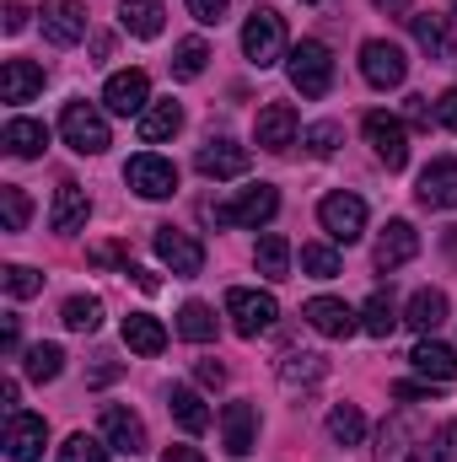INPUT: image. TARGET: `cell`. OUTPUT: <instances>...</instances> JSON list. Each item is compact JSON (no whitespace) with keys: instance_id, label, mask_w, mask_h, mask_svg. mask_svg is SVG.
<instances>
[{"instance_id":"6da1fadb","label":"cell","mask_w":457,"mask_h":462,"mask_svg":"<svg viewBox=\"0 0 457 462\" xmlns=\"http://www.w3.org/2000/svg\"><path fill=\"white\" fill-rule=\"evenodd\" d=\"M242 54H247V65H258V70L280 65V60L291 54V49H285V16L269 11V5H258V11L242 22Z\"/></svg>"},{"instance_id":"7a4b0ae2","label":"cell","mask_w":457,"mask_h":462,"mask_svg":"<svg viewBox=\"0 0 457 462\" xmlns=\"http://www.w3.org/2000/svg\"><path fill=\"white\" fill-rule=\"evenodd\" d=\"M285 70H291V87L302 97H329L334 87V54L318 43V38H302L291 54H285Z\"/></svg>"},{"instance_id":"3957f363","label":"cell","mask_w":457,"mask_h":462,"mask_svg":"<svg viewBox=\"0 0 457 462\" xmlns=\"http://www.w3.org/2000/svg\"><path fill=\"white\" fill-rule=\"evenodd\" d=\"M60 134H65V145H70L76 156H103V151L114 145L108 118L98 114L92 103H65V114H60Z\"/></svg>"},{"instance_id":"277c9868","label":"cell","mask_w":457,"mask_h":462,"mask_svg":"<svg viewBox=\"0 0 457 462\" xmlns=\"http://www.w3.org/2000/svg\"><path fill=\"white\" fill-rule=\"evenodd\" d=\"M360 129H366V140H371V151H377V162L387 167V172H404L409 167V124L393 114H366L360 118Z\"/></svg>"},{"instance_id":"5b68a950","label":"cell","mask_w":457,"mask_h":462,"mask_svg":"<svg viewBox=\"0 0 457 462\" xmlns=\"http://www.w3.org/2000/svg\"><path fill=\"white\" fill-rule=\"evenodd\" d=\"M227 318L231 328L242 334V339H258V334H269L275 328V318H280V301L269 296V291H227Z\"/></svg>"},{"instance_id":"8992f818","label":"cell","mask_w":457,"mask_h":462,"mask_svg":"<svg viewBox=\"0 0 457 462\" xmlns=\"http://www.w3.org/2000/svg\"><path fill=\"white\" fill-rule=\"evenodd\" d=\"M280 216V194L269 189V183H258V189H242L237 199L227 205H216V226H269Z\"/></svg>"},{"instance_id":"52a82bcc","label":"cell","mask_w":457,"mask_h":462,"mask_svg":"<svg viewBox=\"0 0 457 462\" xmlns=\"http://www.w3.org/2000/svg\"><path fill=\"white\" fill-rule=\"evenodd\" d=\"M124 183H129L140 199H173V189H178V167H173L167 156H156V151H140V156H129Z\"/></svg>"},{"instance_id":"ba28073f","label":"cell","mask_w":457,"mask_h":462,"mask_svg":"<svg viewBox=\"0 0 457 462\" xmlns=\"http://www.w3.org/2000/svg\"><path fill=\"white\" fill-rule=\"evenodd\" d=\"M360 76H366L377 92H393V87H404L409 60H404V49H398V43L371 38V43H360Z\"/></svg>"},{"instance_id":"9c48e42d","label":"cell","mask_w":457,"mask_h":462,"mask_svg":"<svg viewBox=\"0 0 457 462\" xmlns=\"http://www.w3.org/2000/svg\"><path fill=\"white\" fill-rule=\"evenodd\" d=\"M318 226L329 231L334 242H360L366 236V199L360 194H329L318 205Z\"/></svg>"},{"instance_id":"30bf717a","label":"cell","mask_w":457,"mask_h":462,"mask_svg":"<svg viewBox=\"0 0 457 462\" xmlns=\"http://www.w3.org/2000/svg\"><path fill=\"white\" fill-rule=\"evenodd\" d=\"M156 258H162L178 280H194V274L205 269V247L178 226H156Z\"/></svg>"},{"instance_id":"8fae6325","label":"cell","mask_w":457,"mask_h":462,"mask_svg":"<svg viewBox=\"0 0 457 462\" xmlns=\"http://www.w3.org/2000/svg\"><path fill=\"white\" fill-rule=\"evenodd\" d=\"M43 38L54 43V49H70V43H81L87 38V11H81V0H43Z\"/></svg>"},{"instance_id":"7c38bea8","label":"cell","mask_w":457,"mask_h":462,"mask_svg":"<svg viewBox=\"0 0 457 462\" xmlns=\"http://www.w3.org/2000/svg\"><path fill=\"white\" fill-rule=\"evenodd\" d=\"M103 103H108V114H118V118L145 114V108H151V81H145V70H118V76H108Z\"/></svg>"},{"instance_id":"4fadbf2b","label":"cell","mask_w":457,"mask_h":462,"mask_svg":"<svg viewBox=\"0 0 457 462\" xmlns=\"http://www.w3.org/2000/svg\"><path fill=\"white\" fill-rule=\"evenodd\" d=\"M43 447H49V425L38 420V414H11L5 420V457L11 462H38L43 457Z\"/></svg>"},{"instance_id":"5bb4252c","label":"cell","mask_w":457,"mask_h":462,"mask_svg":"<svg viewBox=\"0 0 457 462\" xmlns=\"http://www.w3.org/2000/svg\"><path fill=\"white\" fill-rule=\"evenodd\" d=\"M247 162H253V156H247V145H237V140H227V134H221V140H205V145H200V156H194V167H200L205 178H216V183L242 178V172H247Z\"/></svg>"},{"instance_id":"9a60e30c","label":"cell","mask_w":457,"mask_h":462,"mask_svg":"<svg viewBox=\"0 0 457 462\" xmlns=\"http://www.w3.org/2000/svg\"><path fill=\"white\" fill-rule=\"evenodd\" d=\"M302 318H307L323 339H350V334L360 328V312H355V307H344L340 296H312V301L302 307Z\"/></svg>"},{"instance_id":"2e32d148","label":"cell","mask_w":457,"mask_h":462,"mask_svg":"<svg viewBox=\"0 0 457 462\" xmlns=\"http://www.w3.org/2000/svg\"><path fill=\"white\" fill-rule=\"evenodd\" d=\"M415 194H420L425 210H457V162L452 156H436V162L420 172Z\"/></svg>"},{"instance_id":"e0dca14e","label":"cell","mask_w":457,"mask_h":462,"mask_svg":"<svg viewBox=\"0 0 457 462\" xmlns=\"http://www.w3.org/2000/svg\"><path fill=\"white\" fill-rule=\"evenodd\" d=\"M103 441L114 447L118 457H140V452H145V425H140V414L108 403V409H103Z\"/></svg>"},{"instance_id":"ac0fdd59","label":"cell","mask_w":457,"mask_h":462,"mask_svg":"<svg viewBox=\"0 0 457 462\" xmlns=\"http://www.w3.org/2000/svg\"><path fill=\"white\" fill-rule=\"evenodd\" d=\"M221 441H227L231 457H247L253 452V441H258V409L247 398H237V403L221 409Z\"/></svg>"},{"instance_id":"d6986e66","label":"cell","mask_w":457,"mask_h":462,"mask_svg":"<svg viewBox=\"0 0 457 462\" xmlns=\"http://www.w3.org/2000/svg\"><path fill=\"white\" fill-rule=\"evenodd\" d=\"M253 134H258V145L275 151V156L291 151V145H296V108H291V103H269V108H258Z\"/></svg>"},{"instance_id":"ffe728a7","label":"cell","mask_w":457,"mask_h":462,"mask_svg":"<svg viewBox=\"0 0 457 462\" xmlns=\"http://www.w3.org/2000/svg\"><path fill=\"white\" fill-rule=\"evenodd\" d=\"M415 253H420V231L409 226V221H387V231L377 236V269L393 274V269H404Z\"/></svg>"},{"instance_id":"44dd1931","label":"cell","mask_w":457,"mask_h":462,"mask_svg":"<svg viewBox=\"0 0 457 462\" xmlns=\"http://www.w3.org/2000/svg\"><path fill=\"white\" fill-rule=\"evenodd\" d=\"M87 216H92V199H87V189H81V183H60V194H54V210H49V226L60 231V236H76V231L87 226Z\"/></svg>"},{"instance_id":"7402d4cb","label":"cell","mask_w":457,"mask_h":462,"mask_svg":"<svg viewBox=\"0 0 457 462\" xmlns=\"http://www.w3.org/2000/svg\"><path fill=\"white\" fill-rule=\"evenodd\" d=\"M43 92V65L33 60H5L0 65V97L5 103H33Z\"/></svg>"},{"instance_id":"603a6c76","label":"cell","mask_w":457,"mask_h":462,"mask_svg":"<svg viewBox=\"0 0 457 462\" xmlns=\"http://www.w3.org/2000/svg\"><path fill=\"white\" fill-rule=\"evenodd\" d=\"M404 22H409L415 43H420L431 60H452V27H447V16H436V11H415V16H404Z\"/></svg>"},{"instance_id":"cb8c5ba5","label":"cell","mask_w":457,"mask_h":462,"mask_svg":"<svg viewBox=\"0 0 457 462\" xmlns=\"http://www.w3.org/2000/svg\"><path fill=\"white\" fill-rule=\"evenodd\" d=\"M409 360H415V371H420L425 382H442V387H452V376H457V349H452V345H436V339H420Z\"/></svg>"},{"instance_id":"d4e9b609","label":"cell","mask_w":457,"mask_h":462,"mask_svg":"<svg viewBox=\"0 0 457 462\" xmlns=\"http://www.w3.org/2000/svg\"><path fill=\"white\" fill-rule=\"evenodd\" d=\"M118 22H124V32H135V38H156L162 22H167V5H162V0H118Z\"/></svg>"},{"instance_id":"484cf974","label":"cell","mask_w":457,"mask_h":462,"mask_svg":"<svg viewBox=\"0 0 457 462\" xmlns=\"http://www.w3.org/2000/svg\"><path fill=\"white\" fill-rule=\"evenodd\" d=\"M0 140H5V151H11V156L33 162V156H43V145H49V129H43L38 118H11Z\"/></svg>"},{"instance_id":"4316f807","label":"cell","mask_w":457,"mask_h":462,"mask_svg":"<svg viewBox=\"0 0 457 462\" xmlns=\"http://www.w3.org/2000/svg\"><path fill=\"white\" fill-rule=\"evenodd\" d=\"M167 414H173L189 436H205V430H210V409L200 403L194 387H173V393H167Z\"/></svg>"},{"instance_id":"83f0119b","label":"cell","mask_w":457,"mask_h":462,"mask_svg":"<svg viewBox=\"0 0 457 462\" xmlns=\"http://www.w3.org/2000/svg\"><path fill=\"white\" fill-rule=\"evenodd\" d=\"M124 345L135 349V355H162L167 349V328L151 312H129L124 318Z\"/></svg>"},{"instance_id":"f1b7e54d","label":"cell","mask_w":457,"mask_h":462,"mask_svg":"<svg viewBox=\"0 0 457 462\" xmlns=\"http://www.w3.org/2000/svg\"><path fill=\"white\" fill-rule=\"evenodd\" d=\"M178 129H183V108H178L173 97H167V103H151V108L140 114V140H145V145H162V140H173Z\"/></svg>"},{"instance_id":"f546056e","label":"cell","mask_w":457,"mask_h":462,"mask_svg":"<svg viewBox=\"0 0 457 462\" xmlns=\"http://www.w3.org/2000/svg\"><path fill=\"white\" fill-rule=\"evenodd\" d=\"M404 323H409L415 334H436V328L447 323V296H442V291H415V301H409Z\"/></svg>"},{"instance_id":"4dcf8cb0","label":"cell","mask_w":457,"mask_h":462,"mask_svg":"<svg viewBox=\"0 0 457 462\" xmlns=\"http://www.w3.org/2000/svg\"><path fill=\"white\" fill-rule=\"evenodd\" d=\"M323 376H329V360L312 355V349H291V355L280 360V382H285V387H312V382H323Z\"/></svg>"},{"instance_id":"1f68e13d","label":"cell","mask_w":457,"mask_h":462,"mask_svg":"<svg viewBox=\"0 0 457 462\" xmlns=\"http://www.w3.org/2000/svg\"><path fill=\"white\" fill-rule=\"evenodd\" d=\"M253 263H258V274H264V280H291V242H285L280 231L258 236V253H253Z\"/></svg>"},{"instance_id":"d6a6232c","label":"cell","mask_w":457,"mask_h":462,"mask_svg":"<svg viewBox=\"0 0 457 462\" xmlns=\"http://www.w3.org/2000/svg\"><path fill=\"white\" fill-rule=\"evenodd\" d=\"M60 323H65L70 334H98V328H103V301H98V296H70V301L60 307Z\"/></svg>"},{"instance_id":"836d02e7","label":"cell","mask_w":457,"mask_h":462,"mask_svg":"<svg viewBox=\"0 0 457 462\" xmlns=\"http://www.w3.org/2000/svg\"><path fill=\"white\" fill-rule=\"evenodd\" d=\"M178 334H183L189 345H210V339H216V312H210L205 301H189V307L178 312Z\"/></svg>"},{"instance_id":"e575fe53","label":"cell","mask_w":457,"mask_h":462,"mask_svg":"<svg viewBox=\"0 0 457 462\" xmlns=\"http://www.w3.org/2000/svg\"><path fill=\"white\" fill-rule=\"evenodd\" d=\"M360 328H366L371 339H387V334L398 328V312H393V296H387V291H377V296L366 301V312H360Z\"/></svg>"},{"instance_id":"d590c367","label":"cell","mask_w":457,"mask_h":462,"mask_svg":"<svg viewBox=\"0 0 457 462\" xmlns=\"http://www.w3.org/2000/svg\"><path fill=\"white\" fill-rule=\"evenodd\" d=\"M329 436H334L340 447H360V441H366V414H360L355 403H340V409L329 414Z\"/></svg>"},{"instance_id":"8d00e7d4","label":"cell","mask_w":457,"mask_h":462,"mask_svg":"<svg viewBox=\"0 0 457 462\" xmlns=\"http://www.w3.org/2000/svg\"><path fill=\"white\" fill-rule=\"evenodd\" d=\"M205 65H210V49H205L200 38H183L178 54H173V76H178V81H200Z\"/></svg>"},{"instance_id":"74e56055","label":"cell","mask_w":457,"mask_h":462,"mask_svg":"<svg viewBox=\"0 0 457 462\" xmlns=\"http://www.w3.org/2000/svg\"><path fill=\"white\" fill-rule=\"evenodd\" d=\"M22 365H27V376H33V382H54V376L65 371V349H60V345H33Z\"/></svg>"},{"instance_id":"f35d334b","label":"cell","mask_w":457,"mask_h":462,"mask_svg":"<svg viewBox=\"0 0 457 462\" xmlns=\"http://www.w3.org/2000/svg\"><path fill=\"white\" fill-rule=\"evenodd\" d=\"M0 285H5V296L27 301V296H38V291H43V274H38V269H27V263H5V269H0Z\"/></svg>"},{"instance_id":"ab89813d","label":"cell","mask_w":457,"mask_h":462,"mask_svg":"<svg viewBox=\"0 0 457 462\" xmlns=\"http://www.w3.org/2000/svg\"><path fill=\"white\" fill-rule=\"evenodd\" d=\"M108 441H98V436H87V430H76L65 447H60V462H108Z\"/></svg>"},{"instance_id":"60d3db41","label":"cell","mask_w":457,"mask_h":462,"mask_svg":"<svg viewBox=\"0 0 457 462\" xmlns=\"http://www.w3.org/2000/svg\"><path fill=\"white\" fill-rule=\"evenodd\" d=\"M302 269H307L312 280H334V274H340V253H334L329 242H307V247H302Z\"/></svg>"},{"instance_id":"b9f144b4","label":"cell","mask_w":457,"mask_h":462,"mask_svg":"<svg viewBox=\"0 0 457 462\" xmlns=\"http://www.w3.org/2000/svg\"><path fill=\"white\" fill-rule=\"evenodd\" d=\"M0 216H5V231H27L33 205H27V194L16 183H0Z\"/></svg>"},{"instance_id":"7bdbcfd3","label":"cell","mask_w":457,"mask_h":462,"mask_svg":"<svg viewBox=\"0 0 457 462\" xmlns=\"http://www.w3.org/2000/svg\"><path fill=\"white\" fill-rule=\"evenodd\" d=\"M307 151H312V156H334V151H340V124H329V118L312 124V129H307Z\"/></svg>"},{"instance_id":"ee69618b","label":"cell","mask_w":457,"mask_h":462,"mask_svg":"<svg viewBox=\"0 0 457 462\" xmlns=\"http://www.w3.org/2000/svg\"><path fill=\"white\" fill-rule=\"evenodd\" d=\"M189 16H194L200 27H216V22L227 16V0H189Z\"/></svg>"},{"instance_id":"f6af8a7d","label":"cell","mask_w":457,"mask_h":462,"mask_svg":"<svg viewBox=\"0 0 457 462\" xmlns=\"http://www.w3.org/2000/svg\"><path fill=\"white\" fill-rule=\"evenodd\" d=\"M431 114H436V124H447V129L457 134V87H452V92H442V97L431 103Z\"/></svg>"},{"instance_id":"bcb514c9","label":"cell","mask_w":457,"mask_h":462,"mask_svg":"<svg viewBox=\"0 0 457 462\" xmlns=\"http://www.w3.org/2000/svg\"><path fill=\"white\" fill-rule=\"evenodd\" d=\"M194 376H200L205 387H221V382H227V365H221V360H200V365H194Z\"/></svg>"},{"instance_id":"7dc6e473","label":"cell","mask_w":457,"mask_h":462,"mask_svg":"<svg viewBox=\"0 0 457 462\" xmlns=\"http://www.w3.org/2000/svg\"><path fill=\"white\" fill-rule=\"evenodd\" d=\"M0 349H5V355H16V349H22V323H16V318H5V323H0Z\"/></svg>"},{"instance_id":"c3c4849f","label":"cell","mask_w":457,"mask_h":462,"mask_svg":"<svg viewBox=\"0 0 457 462\" xmlns=\"http://www.w3.org/2000/svg\"><path fill=\"white\" fill-rule=\"evenodd\" d=\"M431 97H409V124H420V129H431Z\"/></svg>"},{"instance_id":"681fc988","label":"cell","mask_w":457,"mask_h":462,"mask_svg":"<svg viewBox=\"0 0 457 462\" xmlns=\"http://www.w3.org/2000/svg\"><path fill=\"white\" fill-rule=\"evenodd\" d=\"M27 27V5L22 0H5V32H22Z\"/></svg>"},{"instance_id":"f907efd6","label":"cell","mask_w":457,"mask_h":462,"mask_svg":"<svg viewBox=\"0 0 457 462\" xmlns=\"http://www.w3.org/2000/svg\"><path fill=\"white\" fill-rule=\"evenodd\" d=\"M162 462H205V457H200L194 447H167V452H162Z\"/></svg>"}]
</instances>
